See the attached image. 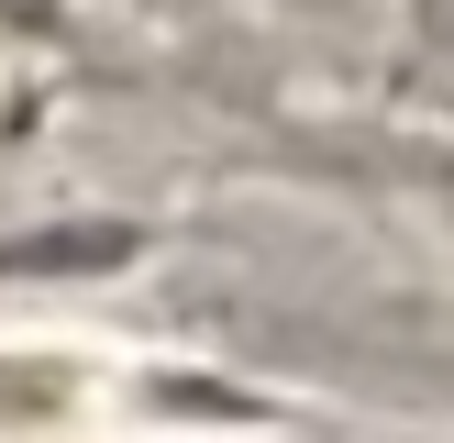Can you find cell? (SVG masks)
<instances>
[{"mask_svg":"<svg viewBox=\"0 0 454 443\" xmlns=\"http://www.w3.org/2000/svg\"><path fill=\"white\" fill-rule=\"evenodd\" d=\"M411 167H421V189H443V199H454V144H421Z\"/></svg>","mask_w":454,"mask_h":443,"instance_id":"cell-3","label":"cell"},{"mask_svg":"<svg viewBox=\"0 0 454 443\" xmlns=\"http://www.w3.org/2000/svg\"><path fill=\"white\" fill-rule=\"evenodd\" d=\"M411 78L454 89V0H411Z\"/></svg>","mask_w":454,"mask_h":443,"instance_id":"cell-1","label":"cell"},{"mask_svg":"<svg viewBox=\"0 0 454 443\" xmlns=\"http://www.w3.org/2000/svg\"><path fill=\"white\" fill-rule=\"evenodd\" d=\"M67 34H78L67 0H0V44H67Z\"/></svg>","mask_w":454,"mask_h":443,"instance_id":"cell-2","label":"cell"}]
</instances>
